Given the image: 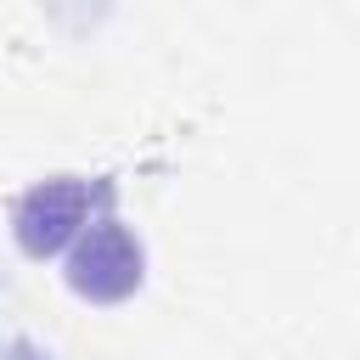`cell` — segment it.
<instances>
[{
  "label": "cell",
  "mask_w": 360,
  "mask_h": 360,
  "mask_svg": "<svg viewBox=\"0 0 360 360\" xmlns=\"http://www.w3.org/2000/svg\"><path fill=\"white\" fill-rule=\"evenodd\" d=\"M112 202V186L107 180H79V174H51L39 186H28L17 197V214H11V231H17V248L28 259H51L62 248H73L84 236V225L96 214H107Z\"/></svg>",
  "instance_id": "obj_1"
},
{
  "label": "cell",
  "mask_w": 360,
  "mask_h": 360,
  "mask_svg": "<svg viewBox=\"0 0 360 360\" xmlns=\"http://www.w3.org/2000/svg\"><path fill=\"white\" fill-rule=\"evenodd\" d=\"M11 360H51L45 349H34L28 338H11Z\"/></svg>",
  "instance_id": "obj_3"
},
{
  "label": "cell",
  "mask_w": 360,
  "mask_h": 360,
  "mask_svg": "<svg viewBox=\"0 0 360 360\" xmlns=\"http://www.w3.org/2000/svg\"><path fill=\"white\" fill-rule=\"evenodd\" d=\"M146 276V253L135 242V231L112 214H96L84 225V236L68 248V287L90 304H118L141 287Z\"/></svg>",
  "instance_id": "obj_2"
}]
</instances>
